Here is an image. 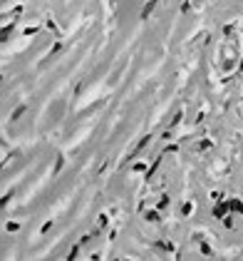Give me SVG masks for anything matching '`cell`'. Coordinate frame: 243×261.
<instances>
[{"label":"cell","mask_w":243,"mask_h":261,"mask_svg":"<svg viewBox=\"0 0 243 261\" xmlns=\"http://www.w3.org/2000/svg\"><path fill=\"white\" fill-rule=\"evenodd\" d=\"M181 214H184V216H189V214H194V201H191V204H184V209H181Z\"/></svg>","instance_id":"cell-1"},{"label":"cell","mask_w":243,"mask_h":261,"mask_svg":"<svg viewBox=\"0 0 243 261\" xmlns=\"http://www.w3.org/2000/svg\"><path fill=\"white\" fill-rule=\"evenodd\" d=\"M156 5V0H151V3H146V8H144V13H141V18H146L149 13H151V8Z\"/></svg>","instance_id":"cell-2"},{"label":"cell","mask_w":243,"mask_h":261,"mask_svg":"<svg viewBox=\"0 0 243 261\" xmlns=\"http://www.w3.org/2000/svg\"><path fill=\"white\" fill-rule=\"evenodd\" d=\"M146 219H149V221H159V214H156V211H149Z\"/></svg>","instance_id":"cell-3"}]
</instances>
